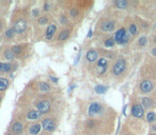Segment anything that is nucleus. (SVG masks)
<instances>
[{
    "label": "nucleus",
    "instance_id": "nucleus-29",
    "mask_svg": "<svg viewBox=\"0 0 156 135\" xmlns=\"http://www.w3.org/2000/svg\"><path fill=\"white\" fill-rule=\"evenodd\" d=\"M5 57H7V59H13L14 58V53L12 52V51H7V53H5Z\"/></svg>",
    "mask_w": 156,
    "mask_h": 135
},
{
    "label": "nucleus",
    "instance_id": "nucleus-12",
    "mask_svg": "<svg viewBox=\"0 0 156 135\" xmlns=\"http://www.w3.org/2000/svg\"><path fill=\"white\" fill-rule=\"evenodd\" d=\"M42 115L43 113H41L39 111H31L28 113L27 117H28V119H31V120H36V119H39L42 117Z\"/></svg>",
    "mask_w": 156,
    "mask_h": 135
},
{
    "label": "nucleus",
    "instance_id": "nucleus-4",
    "mask_svg": "<svg viewBox=\"0 0 156 135\" xmlns=\"http://www.w3.org/2000/svg\"><path fill=\"white\" fill-rule=\"evenodd\" d=\"M140 90L143 94H148L153 90V83L150 80H143L140 84Z\"/></svg>",
    "mask_w": 156,
    "mask_h": 135
},
{
    "label": "nucleus",
    "instance_id": "nucleus-10",
    "mask_svg": "<svg viewBox=\"0 0 156 135\" xmlns=\"http://www.w3.org/2000/svg\"><path fill=\"white\" fill-rule=\"evenodd\" d=\"M14 30L16 33H22L26 30V21L18 20L14 25Z\"/></svg>",
    "mask_w": 156,
    "mask_h": 135
},
{
    "label": "nucleus",
    "instance_id": "nucleus-3",
    "mask_svg": "<svg viewBox=\"0 0 156 135\" xmlns=\"http://www.w3.org/2000/svg\"><path fill=\"white\" fill-rule=\"evenodd\" d=\"M36 107H37L38 111L41 112V113H48L49 110H50V102L48 100H43V101H39L37 104H36Z\"/></svg>",
    "mask_w": 156,
    "mask_h": 135
},
{
    "label": "nucleus",
    "instance_id": "nucleus-11",
    "mask_svg": "<svg viewBox=\"0 0 156 135\" xmlns=\"http://www.w3.org/2000/svg\"><path fill=\"white\" fill-rule=\"evenodd\" d=\"M86 59L89 63H94L98 59V52L95 50H89L86 54Z\"/></svg>",
    "mask_w": 156,
    "mask_h": 135
},
{
    "label": "nucleus",
    "instance_id": "nucleus-26",
    "mask_svg": "<svg viewBox=\"0 0 156 135\" xmlns=\"http://www.w3.org/2000/svg\"><path fill=\"white\" fill-rule=\"evenodd\" d=\"M21 51H22V48H21L20 45H16V47H13V49H12V52L14 53V54H19Z\"/></svg>",
    "mask_w": 156,
    "mask_h": 135
},
{
    "label": "nucleus",
    "instance_id": "nucleus-38",
    "mask_svg": "<svg viewBox=\"0 0 156 135\" xmlns=\"http://www.w3.org/2000/svg\"><path fill=\"white\" fill-rule=\"evenodd\" d=\"M0 29H1V22H0Z\"/></svg>",
    "mask_w": 156,
    "mask_h": 135
},
{
    "label": "nucleus",
    "instance_id": "nucleus-16",
    "mask_svg": "<svg viewBox=\"0 0 156 135\" xmlns=\"http://www.w3.org/2000/svg\"><path fill=\"white\" fill-rule=\"evenodd\" d=\"M95 91H96V93L98 94H104L107 91V88L102 86V84H98V86H96V88H95Z\"/></svg>",
    "mask_w": 156,
    "mask_h": 135
},
{
    "label": "nucleus",
    "instance_id": "nucleus-24",
    "mask_svg": "<svg viewBox=\"0 0 156 135\" xmlns=\"http://www.w3.org/2000/svg\"><path fill=\"white\" fill-rule=\"evenodd\" d=\"M39 89L42 91H44V92H47V91L50 90V86L47 82H42L39 84Z\"/></svg>",
    "mask_w": 156,
    "mask_h": 135
},
{
    "label": "nucleus",
    "instance_id": "nucleus-37",
    "mask_svg": "<svg viewBox=\"0 0 156 135\" xmlns=\"http://www.w3.org/2000/svg\"><path fill=\"white\" fill-rule=\"evenodd\" d=\"M154 41H155V42H156V37H154Z\"/></svg>",
    "mask_w": 156,
    "mask_h": 135
},
{
    "label": "nucleus",
    "instance_id": "nucleus-20",
    "mask_svg": "<svg viewBox=\"0 0 156 135\" xmlns=\"http://www.w3.org/2000/svg\"><path fill=\"white\" fill-rule=\"evenodd\" d=\"M12 68L10 63H0V71L1 72H9Z\"/></svg>",
    "mask_w": 156,
    "mask_h": 135
},
{
    "label": "nucleus",
    "instance_id": "nucleus-25",
    "mask_svg": "<svg viewBox=\"0 0 156 135\" xmlns=\"http://www.w3.org/2000/svg\"><path fill=\"white\" fill-rule=\"evenodd\" d=\"M114 45H115V40L113 38L107 39L106 41L104 42V45H105V47H107V48H111V47H113Z\"/></svg>",
    "mask_w": 156,
    "mask_h": 135
},
{
    "label": "nucleus",
    "instance_id": "nucleus-8",
    "mask_svg": "<svg viewBox=\"0 0 156 135\" xmlns=\"http://www.w3.org/2000/svg\"><path fill=\"white\" fill-rule=\"evenodd\" d=\"M42 127L45 129V130H47V131H52V130H54V129H55V124H54L51 119L46 118V119L43 120Z\"/></svg>",
    "mask_w": 156,
    "mask_h": 135
},
{
    "label": "nucleus",
    "instance_id": "nucleus-19",
    "mask_svg": "<svg viewBox=\"0 0 156 135\" xmlns=\"http://www.w3.org/2000/svg\"><path fill=\"white\" fill-rule=\"evenodd\" d=\"M22 125H21L20 122H15L14 125H13V127H12V130L15 132V133H20L21 131H22Z\"/></svg>",
    "mask_w": 156,
    "mask_h": 135
},
{
    "label": "nucleus",
    "instance_id": "nucleus-30",
    "mask_svg": "<svg viewBox=\"0 0 156 135\" xmlns=\"http://www.w3.org/2000/svg\"><path fill=\"white\" fill-rule=\"evenodd\" d=\"M78 13H79V12H78L76 9H71V11H70V14H71L72 17H76V15H78Z\"/></svg>",
    "mask_w": 156,
    "mask_h": 135
},
{
    "label": "nucleus",
    "instance_id": "nucleus-22",
    "mask_svg": "<svg viewBox=\"0 0 156 135\" xmlns=\"http://www.w3.org/2000/svg\"><path fill=\"white\" fill-rule=\"evenodd\" d=\"M147 120L149 121V122H153V121L156 120V114L154 112H149L148 114H147Z\"/></svg>",
    "mask_w": 156,
    "mask_h": 135
},
{
    "label": "nucleus",
    "instance_id": "nucleus-2",
    "mask_svg": "<svg viewBox=\"0 0 156 135\" xmlns=\"http://www.w3.org/2000/svg\"><path fill=\"white\" fill-rule=\"evenodd\" d=\"M125 60L124 59H119L117 63H115L114 67H113V72L116 76H118V75H121L122 73L124 72L125 70Z\"/></svg>",
    "mask_w": 156,
    "mask_h": 135
},
{
    "label": "nucleus",
    "instance_id": "nucleus-21",
    "mask_svg": "<svg viewBox=\"0 0 156 135\" xmlns=\"http://www.w3.org/2000/svg\"><path fill=\"white\" fill-rule=\"evenodd\" d=\"M69 34H70V32L68 31V30H65V31H63L62 33L59 34V40H66V39L69 37Z\"/></svg>",
    "mask_w": 156,
    "mask_h": 135
},
{
    "label": "nucleus",
    "instance_id": "nucleus-36",
    "mask_svg": "<svg viewBox=\"0 0 156 135\" xmlns=\"http://www.w3.org/2000/svg\"><path fill=\"white\" fill-rule=\"evenodd\" d=\"M152 130L153 131H156V126H152Z\"/></svg>",
    "mask_w": 156,
    "mask_h": 135
},
{
    "label": "nucleus",
    "instance_id": "nucleus-39",
    "mask_svg": "<svg viewBox=\"0 0 156 135\" xmlns=\"http://www.w3.org/2000/svg\"><path fill=\"white\" fill-rule=\"evenodd\" d=\"M150 135H156V134H150Z\"/></svg>",
    "mask_w": 156,
    "mask_h": 135
},
{
    "label": "nucleus",
    "instance_id": "nucleus-27",
    "mask_svg": "<svg viewBox=\"0 0 156 135\" xmlns=\"http://www.w3.org/2000/svg\"><path fill=\"white\" fill-rule=\"evenodd\" d=\"M14 34H15V30L14 29H10L9 31L5 33V36H7V38H12L13 36H14Z\"/></svg>",
    "mask_w": 156,
    "mask_h": 135
},
{
    "label": "nucleus",
    "instance_id": "nucleus-9",
    "mask_svg": "<svg viewBox=\"0 0 156 135\" xmlns=\"http://www.w3.org/2000/svg\"><path fill=\"white\" fill-rule=\"evenodd\" d=\"M115 28V23L114 21H111V20H106L104 21L102 25H101V29H102V31H105V32H108V31H113Z\"/></svg>",
    "mask_w": 156,
    "mask_h": 135
},
{
    "label": "nucleus",
    "instance_id": "nucleus-5",
    "mask_svg": "<svg viewBox=\"0 0 156 135\" xmlns=\"http://www.w3.org/2000/svg\"><path fill=\"white\" fill-rule=\"evenodd\" d=\"M106 68H107V59H105V58L98 59V63H97L98 73H99V74H103V73L106 71Z\"/></svg>",
    "mask_w": 156,
    "mask_h": 135
},
{
    "label": "nucleus",
    "instance_id": "nucleus-32",
    "mask_svg": "<svg viewBox=\"0 0 156 135\" xmlns=\"http://www.w3.org/2000/svg\"><path fill=\"white\" fill-rule=\"evenodd\" d=\"M50 78H51L52 81H54V82H57V79H56V78H54L53 76H50Z\"/></svg>",
    "mask_w": 156,
    "mask_h": 135
},
{
    "label": "nucleus",
    "instance_id": "nucleus-34",
    "mask_svg": "<svg viewBox=\"0 0 156 135\" xmlns=\"http://www.w3.org/2000/svg\"><path fill=\"white\" fill-rule=\"evenodd\" d=\"M45 7V10H46V11L49 10V4H48V3H46V4H45V7Z\"/></svg>",
    "mask_w": 156,
    "mask_h": 135
},
{
    "label": "nucleus",
    "instance_id": "nucleus-14",
    "mask_svg": "<svg viewBox=\"0 0 156 135\" xmlns=\"http://www.w3.org/2000/svg\"><path fill=\"white\" fill-rule=\"evenodd\" d=\"M141 104H142V108H143V109H147V110L152 107V100H151L150 98H142Z\"/></svg>",
    "mask_w": 156,
    "mask_h": 135
},
{
    "label": "nucleus",
    "instance_id": "nucleus-28",
    "mask_svg": "<svg viewBox=\"0 0 156 135\" xmlns=\"http://www.w3.org/2000/svg\"><path fill=\"white\" fill-rule=\"evenodd\" d=\"M147 43V38L145 37V36H142V37H140L138 40V45H140V47H143V45H146Z\"/></svg>",
    "mask_w": 156,
    "mask_h": 135
},
{
    "label": "nucleus",
    "instance_id": "nucleus-23",
    "mask_svg": "<svg viewBox=\"0 0 156 135\" xmlns=\"http://www.w3.org/2000/svg\"><path fill=\"white\" fill-rule=\"evenodd\" d=\"M128 31H130V34L136 35L137 33H138V29H137V27H136L135 24H131V25H130V29H128Z\"/></svg>",
    "mask_w": 156,
    "mask_h": 135
},
{
    "label": "nucleus",
    "instance_id": "nucleus-15",
    "mask_svg": "<svg viewBox=\"0 0 156 135\" xmlns=\"http://www.w3.org/2000/svg\"><path fill=\"white\" fill-rule=\"evenodd\" d=\"M128 4V1H125V0H117L115 2V5L118 7V9H126Z\"/></svg>",
    "mask_w": 156,
    "mask_h": 135
},
{
    "label": "nucleus",
    "instance_id": "nucleus-17",
    "mask_svg": "<svg viewBox=\"0 0 156 135\" xmlns=\"http://www.w3.org/2000/svg\"><path fill=\"white\" fill-rule=\"evenodd\" d=\"M41 128H42V126L38 125V124H36V125L32 126V128L30 129V132H31L32 135H36L39 133V131H41Z\"/></svg>",
    "mask_w": 156,
    "mask_h": 135
},
{
    "label": "nucleus",
    "instance_id": "nucleus-7",
    "mask_svg": "<svg viewBox=\"0 0 156 135\" xmlns=\"http://www.w3.org/2000/svg\"><path fill=\"white\" fill-rule=\"evenodd\" d=\"M132 114L134 117L140 118L143 116V108L140 104H134L132 107Z\"/></svg>",
    "mask_w": 156,
    "mask_h": 135
},
{
    "label": "nucleus",
    "instance_id": "nucleus-6",
    "mask_svg": "<svg viewBox=\"0 0 156 135\" xmlns=\"http://www.w3.org/2000/svg\"><path fill=\"white\" fill-rule=\"evenodd\" d=\"M101 110H102V107H101L100 104L93 102V104L89 106V108H88V113H89L90 116H95V115H97Z\"/></svg>",
    "mask_w": 156,
    "mask_h": 135
},
{
    "label": "nucleus",
    "instance_id": "nucleus-35",
    "mask_svg": "<svg viewBox=\"0 0 156 135\" xmlns=\"http://www.w3.org/2000/svg\"><path fill=\"white\" fill-rule=\"evenodd\" d=\"M91 35H93V31H91V30H90V31H89V34H88V37H90V36H91Z\"/></svg>",
    "mask_w": 156,
    "mask_h": 135
},
{
    "label": "nucleus",
    "instance_id": "nucleus-31",
    "mask_svg": "<svg viewBox=\"0 0 156 135\" xmlns=\"http://www.w3.org/2000/svg\"><path fill=\"white\" fill-rule=\"evenodd\" d=\"M46 22H47V19H46L45 17H41V19H39V23H41V24H45Z\"/></svg>",
    "mask_w": 156,
    "mask_h": 135
},
{
    "label": "nucleus",
    "instance_id": "nucleus-41",
    "mask_svg": "<svg viewBox=\"0 0 156 135\" xmlns=\"http://www.w3.org/2000/svg\"><path fill=\"white\" fill-rule=\"evenodd\" d=\"M9 135H12V134H9Z\"/></svg>",
    "mask_w": 156,
    "mask_h": 135
},
{
    "label": "nucleus",
    "instance_id": "nucleus-1",
    "mask_svg": "<svg viewBox=\"0 0 156 135\" xmlns=\"http://www.w3.org/2000/svg\"><path fill=\"white\" fill-rule=\"evenodd\" d=\"M128 37H130V34H128V32H126L125 29L122 28L116 32V34H115V41L117 42L118 45H125L128 41Z\"/></svg>",
    "mask_w": 156,
    "mask_h": 135
},
{
    "label": "nucleus",
    "instance_id": "nucleus-18",
    "mask_svg": "<svg viewBox=\"0 0 156 135\" xmlns=\"http://www.w3.org/2000/svg\"><path fill=\"white\" fill-rule=\"evenodd\" d=\"M9 86V80L5 78H0V91H4Z\"/></svg>",
    "mask_w": 156,
    "mask_h": 135
},
{
    "label": "nucleus",
    "instance_id": "nucleus-40",
    "mask_svg": "<svg viewBox=\"0 0 156 135\" xmlns=\"http://www.w3.org/2000/svg\"><path fill=\"white\" fill-rule=\"evenodd\" d=\"M0 100H1V97H0Z\"/></svg>",
    "mask_w": 156,
    "mask_h": 135
},
{
    "label": "nucleus",
    "instance_id": "nucleus-13",
    "mask_svg": "<svg viewBox=\"0 0 156 135\" xmlns=\"http://www.w3.org/2000/svg\"><path fill=\"white\" fill-rule=\"evenodd\" d=\"M55 32H56V27L54 25V24H51V25H49L48 29H47V34H46L47 38L51 39L52 37H53V35L55 34Z\"/></svg>",
    "mask_w": 156,
    "mask_h": 135
},
{
    "label": "nucleus",
    "instance_id": "nucleus-33",
    "mask_svg": "<svg viewBox=\"0 0 156 135\" xmlns=\"http://www.w3.org/2000/svg\"><path fill=\"white\" fill-rule=\"evenodd\" d=\"M152 54H153L154 56H156V48H154V49L152 50Z\"/></svg>",
    "mask_w": 156,
    "mask_h": 135
}]
</instances>
